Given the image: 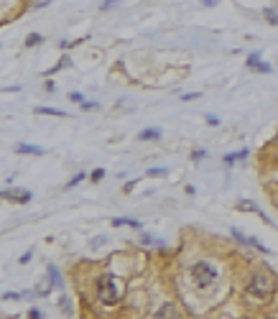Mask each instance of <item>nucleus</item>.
Segmentation results:
<instances>
[{
  "label": "nucleus",
  "instance_id": "nucleus-1",
  "mask_svg": "<svg viewBox=\"0 0 278 319\" xmlns=\"http://www.w3.org/2000/svg\"><path fill=\"white\" fill-rule=\"evenodd\" d=\"M271 291H273V281L268 273H253L248 283V294L255 296V299H268Z\"/></svg>",
  "mask_w": 278,
  "mask_h": 319
},
{
  "label": "nucleus",
  "instance_id": "nucleus-2",
  "mask_svg": "<svg viewBox=\"0 0 278 319\" xmlns=\"http://www.w3.org/2000/svg\"><path fill=\"white\" fill-rule=\"evenodd\" d=\"M118 281L113 276H99L97 278V299L102 304H115L118 301Z\"/></svg>",
  "mask_w": 278,
  "mask_h": 319
},
{
  "label": "nucleus",
  "instance_id": "nucleus-3",
  "mask_svg": "<svg viewBox=\"0 0 278 319\" xmlns=\"http://www.w3.org/2000/svg\"><path fill=\"white\" fill-rule=\"evenodd\" d=\"M192 276H194L199 289H207V286H212V283H215L217 271H215V266H209V263H194L192 266Z\"/></svg>",
  "mask_w": 278,
  "mask_h": 319
},
{
  "label": "nucleus",
  "instance_id": "nucleus-4",
  "mask_svg": "<svg viewBox=\"0 0 278 319\" xmlns=\"http://www.w3.org/2000/svg\"><path fill=\"white\" fill-rule=\"evenodd\" d=\"M0 197L10 199V202H18V204H26V202H31V191H26V189H3Z\"/></svg>",
  "mask_w": 278,
  "mask_h": 319
},
{
  "label": "nucleus",
  "instance_id": "nucleus-5",
  "mask_svg": "<svg viewBox=\"0 0 278 319\" xmlns=\"http://www.w3.org/2000/svg\"><path fill=\"white\" fill-rule=\"evenodd\" d=\"M232 237H235V240H240L242 245H253V248H258L260 253H268V248L265 245H260V240H255V237H245L242 233H238V230H232Z\"/></svg>",
  "mask_w": 278,
  "mask_h": 319
},
{
  "label": "nucleus",
  "instance_id": "nucleus-6",
  "mask_svg": "<svg viewBox=\"0 0 278 319\" xmlns=\"http://www.w3.org/2000/svg\"><path fill=\"white\" fill-rule=\"evenodd\" d=\"M153 319H179V312H176L174 304H163L161 309L153 314Z\"/></svg>",
  "mask_w": 278,
  "mask_h": 319
},
{
  "label": "nucleus",
  "instance_id": "nucleus-7",
  "mask_svg": "<svg viewBox=\"0 0 278 319\" xmlns=\"http://www.w3.org/2000/svg\"><path fill=\"white\" fill-rule=\"evenodd\" d=\"M16 153H31V156H43L46 151H43L41 146H31V143H18L16 146Z\"/></svg>",
  "mask_w": 278,
  "mask_h": 319
},
{
  "label": "nucleus",
  "instance_id": "nucleus-8",
  "mask_svg": "<svg viewBox=\"0 0 278 319\" xmlns=\"http://www.w3.org/2000/svg\"><path fill=\"white\" fill-rule=\"evenodd\" d=\"M161 138V130L159 128H146L138 133V141H159Z\"/></svg>",
  "mask_w": 278,
  "mask_h": 319
},
{
  "label": "nucleus",
  "instance_id": "nucleus-9",
  "mask_svg": "<svg viewBox=\"0 0 278 319\" xmlns=\"http://www.w3.org/2000/svg\"><path fill=\"white\" fill-rule=\"evenodd\" d=\"M46 271H49V276H51V286H57V289H61V286H64V283H61V276H59V271H57V266H49Z\"/></svg>",
  "mask_w": 278,
  "mask_h": 319
},
{
  "label": "nucleus",
  "instance_id": "nucleus-10",
  "mask_svg": "<svg viewBox=\"0 0 278 319\" xmlns=\"http://www.w3.org/2000/svg\"><path fill=\"white\" fill-rule=\"evenodd\" d=\"M39 115H57V118H64V110H57V107H36Z\"/></svg>",
  "mask_w": 278,
  "mask_h": 319
},
{
  "label": "nucleus",
  "instance_id": "nucleus-11",
  "mask_svg": "<svg viewBox=\"0 0 278 319\" xmlns=\"http://www.w3.org/2000/svg\"><path fill=\"white\" fill-rule=\"evenodd\" d=\"M113 225H115V227H123V225H130V227H140V222H138V220H125V217H115V220H113Z\"/></svg>",
  "mask_w": 278,
  "mask_h": 319
},
{
  "label": "nucleus",
  "instance_id": "nucleus-12",
  "mask_svg": "<svg viewBox=\"0 0 278 319\" xmlns=\"http://www.w3.org/2000/svg\"><path fill=\"white\" fill-rule=\"evenodd\" d=\"M248 151H238V153H227L225 156V164H232V161H238V158H245Z\"/></svg>",
  "mask_w": 278,
  "mask_h": 319
},
{
  "label": "nucleus",
  "instance_id": "nucleus-13",
  "mask_svg": "<svg viewBox=\"0 0 278 319\" xmlns=\"http://www.w3.org/2000/svg\"><path fill=\"white\" fill-rule=\"evenodd\" d=\"M59 309H61L64 314H69V312H72V306H69V299H66V296H61V299H59Z\"/></svg>",
  "mask_w": 278,
  "mask_h": 319
},
{
  "label": "nucleus",
  "instance_id": "nucleus-14",
  "mask_svg": "<svg viewBox=\"0 0 278 319\" xmlns=\"http://www.w3.org/2000/svg\"><path fill=\"white\" fill-rule=\"evenodd\" d=\"M36 43H41V36L39 33H31V36L26 39V46H36Z\"/></svg>",
  "mask_w": 278,
  "mask_h": 319
},
{
  "label": "nucleus",
  "instance_id": "nucleus-15",
  "mask_svg": "<svg viewBox=\"0 0 278 319\" xmlns=\"http://www.w3.org/2000/svg\"><path fill=\"white\" fill-rule=\"evenodd\" d=\"M258 64H260V54H253L250 59H248V66H250V69H255Z\"/></svg>",
  "mask_w": 278,
  "mask_h": 319
},
{
  "label": "nucleus",
  "instance_id": "nucleus-16",
  "mask_svg": "<svg viewBox=\"0 0 278 319\" xmlns=\"http://www.w3.org/2000/svg\"><path fill=\"white\" fill-rule=\"evenodd\" d=\"M238 207H240V210H248V212H250V210H253V212H258V207H255V204H250V202H245V199H242Z\"/></svg>",
  "mask_w": 278,
  "mask_h": 319
},
{
  "label": "nucleus",
  "instance_id": "nucleus-17",
  "mask_svg": "<svg viewBox=\"0 0 278 319\" xmlns=\"http://www.w3.org/2000/svg\"><path fill=\"white\" fill-rule=\"evenodd\" d=\"M265 18H268V23H278V13H276V10H265Z\"/></svg>",
  "mask_w": 278,
  "mask_h": 319
},
{
  "label": "nucleus",
  "instance_id": "nucleus-18",
  "mask_svg": "<svg viewBox=\"0 0 278 319\" xmlns=\"http://www.w3.org/2000/svg\"><path fill=\"white\" fill-rule=\"evenodd\" d=\"M120 3V0H105V3H102V10H110V8H115Z\"/></svg>",
  "mask_w": 278,
  "mask_h": 319
},
{
  "label": "nucleus",
  "instance_id": "nucleus-19",
  "mask_svg": "<svg viewBox=\"0 0 278 319\" xmlns=\"http://www.w3.org/2000/svg\"><path fill=\"white\" fill-rule=\"evenodd\" d=\"M102 176H105V171H102V169H95V171H92V181H99Z\"/></svg>",
  "mask_w": 278,
  "mask_h": 319
},
{
  "label": "nucleus",
  "instance_id": "nucleus-20",
  "mask_svg": "<svg viewBox=\"0 0 278 319\" xmlns=\"http://www.w3.org/2000/svg\"><path fill=\"white\" fill-rule=\"evenodd\" d=\"M166 174V169H151L148 171V176H163Z\"/></svg>",
  "mask_w": 278,
  "mask_h": 319
},
{
  "label": "nucleus",
  "instance_id": "nucleus-21",
  "mask_svg": "<svg viewBox=\"0 0 278 319\" xmlns=\"http://www.w3.org/2000/svg\"><path fill=\"white\" fill-rule=\"evenodd\" d=\"M82 179H84V174H77V176H74V179L69 181V184H66V187H77V184H79Z\"/></svg>",
  "mask_w": 278,
  "mask_h": 319
},
{
  "label": "nucleus",
  "instance_id": "nucleus-22",
  "mask_svg": "<svg viewBox=\"0 0 278 319\" xmlns=\"http://www.w3.org/2000/svg\"><path fill=\"white\" fill-rule=\"evenodd\" d=\"M105 245V237H95L92 240V248H102Z\"/></svg>",
  "mask_w": 278,
  "mask_h": 319
},
{
  "label": "nucleus",
  "instance_id": "nucleus-23",
  "mask_svg": "<svg viewBox=\"0 0 278 319\" xmlns=\"http://www.w3.org/2000/svg\"><path fill=\"white\" fill-rule=\"evenodd\" d=\"M207 123H209V125H219V118H217V115H207Z\"/></svg>",
  "mask_w": 278,
  "mask_h": 319
},
{
  "label": "nucleus",
  "instance_id": "nucleus-24",
  "mask_svg": "<svg viewBox=\"0 0 278 319\" xmlns=\"http://www.w3.org/2000/svg\"><path fill=\"white\" fill-rule=\"evenodd\" d=\"M69 100H74V102H79V105H82V95H79V92H72Z\"/></svg>",
  "mask_w": 278,
  "mask_h": 319
},
{
  "label": "nucleus",
  "instance_id": "nucleus-25",
  "mask_svg": "<svg viewBox=\"0 0 278 319\" xmlns=\"http://www.w3.org/2000/svg\"><path fill=\"white\" fill-rule=\"evenodd\" d=\"M28 260H31V250H28V253H23V255H20V263H28Z\"/></svg>",
  "mask_w": 278,
  "mask_h": 319
},
{
  "label": "nucleus",
  "instance_id": "nucleus-26",
  "mask_svg": "<svg viewBox=\"0 0 278 319\" xmlns=\"http://www.w3.org/2000/svg\"><path fill=\"white\" fill-rule=\"evenodd\" d=\"M197 97H199V92H192V95H184L181 100H186V102H189V100H197Z\"/></svg>",
  "mask_w": 278,
  "mask_h": 319
},
{
  "label": "nucleus",
  "instance_id": "nucleus-27",
  "mask_svg": "<svg viewBox=\"0 0 278 319\" xmlns=\"http://www.w3.org/2000/svg\"><path fill=\"white\" fill-rule=\"evenodd\" d=\"M192 158H194V161H197V158H204V151H194Z\"/></svg>",
  "mask_w": 278,
  "mask_h": 319
},
{
  "label": "nucleus",
  "instance_id": "nucleus-28",
  "mask_svg": "<svg viewBox=\"0 0 278 319\" xmlns=\"http://www.w3.org/2000/svg\"><path fill=\"white\" fill-rule=\"evenodd\" d=\"M219 0H202V5H217Z\"/></svg>",
  "mask_w": 278,
  "mask_h": 319
},
{
  "label": "nucleus",
  "instance_id": "nucleus-29",
  "mask_svg": "<svg viewBox=\"0 0 278 319\" xmlns=\"http://www.w3.org/2000/svg\"><path fill=\"white\" fill-rule=\"evenodd\" d=\"M46 3H51V0H39V3H36V8H43Z\"/></svg>",
  "mask_w": 278,
  "mask_h": 319
},
{
  "label": "nucleus",
  "instance_id": "nucleus-30",
  "mask_svg": "<svg viewBox=\"0 0 278 319\" xmlns=\"http://www.w3.org/2000/svg\"><path fill=\"white\" fill-rule=\"evenodd\" d=\"M268 319H278V317H268Z\"/></svg>",
  "mask_w": 278,
  "mask_h": 319
}]
</instances>
